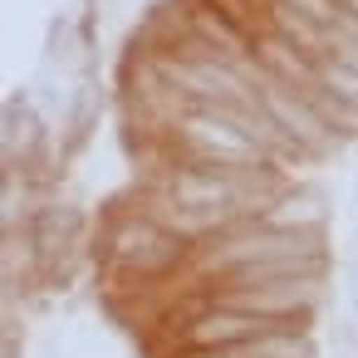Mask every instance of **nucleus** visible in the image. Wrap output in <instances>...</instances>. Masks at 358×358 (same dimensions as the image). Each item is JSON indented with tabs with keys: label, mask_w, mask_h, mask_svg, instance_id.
<instances>
[{
	"label": "nucleus",
	"mask_w": 358,
	"mask_h": 358,
	"mask_svg": "<svg viewBox=\"0 0 358 358\" xmlns=\"http://www.w3.org/2000/svg\"><path fill=\"white\" fill-rule=\"evenodd\" d=\"M319 84H324L343 108H353V113H358V74H353V69H343V64L324 59V64H319Z\"/></svg>",
	"instance_id": "obj_1"
}]
</instances>
